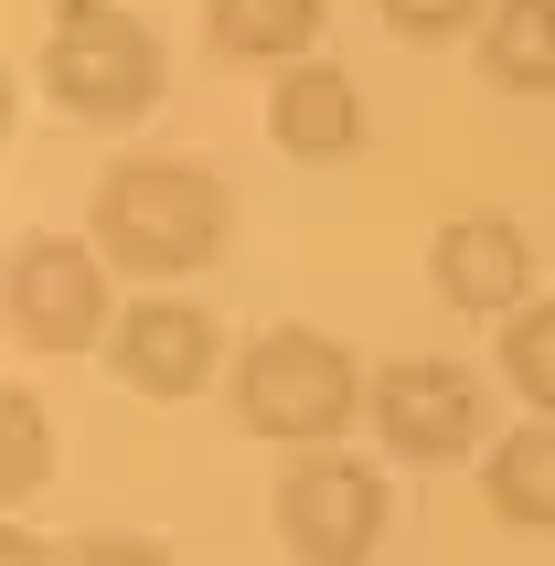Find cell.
I'll list each match as a JSON object with an SVG mask.
<instances>
[{"instance_id":"6da1fadb","label":"cell","mask_w":555,"mask_h":566,"mask_svg":"<svg viewBox=\"0 0 555 566\" xmlns=\"http://www.w3.org/2000/svg\"><path fill=\"white\" fill-rule=\"evenodd\" d=\"M86 214H96V256L107 268H128V279H192L224 247L235 203H224V182L203 160H118Z\"/></svg>"},{"instance_id":"7a4b0ae2","label":"cell","mask_w":555,"mask_h":566,"mask_svg":"<svg viewBox=\"0 0 555 566\" xmlns=\"http://www.w3.org/2000/svg\"><path fill=\"white\" fill-rule=\"evenodd\" d=\"M364 407H374L364 364L332 332H310V321H278V332H256L235 353V417H247L256 439H278V449H332Z\"/></svg>"},{"instance_id":"3957f363","label":"cell","mask_w":555,"mask_h":566,"mask_svg":"<svg viewBox=\"0 0 555 566\" xmlns=\"http://www.w3.org/2000/svg\"><path fill=\"white\" fill-rule=\"evenodd\" d=\"M43 86H54L64 118H139V107L160 96V43H150V22L118 11V0H54Z\"/></svg>"},{"instance_id":"277c9868","label":"cell","mask_w":555,"mask_h":566,"mask_svg":"<svg viewBox=\"0 0 555 566\" xmlns=\"http://www.w3.org/2000/svg\"><path fill=\"white\" fill-rule=\"evenodd\" d=\"M278 545L300 566H364L385 545V471L374 460H332L310 449L278 471Z\"/></svg>"},{"instance_id":"5b68a950","label":"cell","mask_w":555,"mask_h":566,"mask_svg":"<svg viewBox=\"0 0 555 566\" xmlns=\"http://www.w3.org/2000/svg\"><path fill=\"white\" fill-rule=\"evenodd\" d=\"M11 332H22L32 353H86V343L118 332L96 235H32V247L11 256Z\"/></svg>"},{"instance_id":"8992f818","label":"cell","mask_w":555,"mask_h":566,"mask_svg":"<svg viewBox=\"0 0 555 566\" xmlns=\"http://www.w3.org/2000/svg\"><path fill=\"white\" fill-rule=\"evenodd\" d=\"M364 417H374V439L396 449V460H417V471H449V460H470V449H481V375L438 364V353H417V364H385Z\"/></svg>"},{"instance_id":"52a82bcc","label":"cell","mask_w":555,"mask_h":566,"mask_svg":"<svg viewBox=\"0 0 555 566\" xmlns=\"http://www.w3.org/2000/svg\"><path fill=\"white\" fill-rule=\"evenodd\" d=\"M107 364H118L128 396L192 407V396L224 375V332H214V311H192V300H128L118 332H107Z\"/></svg>"},{"instance_id":"ba28073f","label":"cell","mask_w":555,"mask_h":566,"mask_svg":"<svg viewBox=\"0 0 555 566\" xmlns=\"http://www.w3.org/2000/svg\"><path fill=\"white\" fill-rule=\"evenodd\" d=\"M428 279H438L449 311H524L534 247H524V224H513V214H449V224H438V247H428Z\"/></svg>"},{"instance_id":"9c48e42d","label":"cell","mask_w":555,"mask_h":566,"mask_svg":"<svg viewBox=\"0 0 555 566\" xmlns=\"http://www.w3.org/2000/svg\"><path fill=\"white\" fill-rule=\"evenodd\" d=\"M268 139H278L289 160H353V150H364V86H353L342 64H321V54L278 64Z\"/></svg>"},{"instance_id":"30bf717a","label":"cell","mask_w":555,"mask_h":566,"mask_svg":"<svg viewBox=\"0 0 555 566\" xmlns=\"http://www.w3.org/2000/svg\"><path fill=\"white\" fill-rule=\"evenodd\" d=\"M481 75L502 96H555V0H492L481 11Z\"/></svg>"},{"instance_id":"8fae6325","label":"cell","mask_w":555,"mask_h":566,"mask_svg":"<svg viewBox=\"0 0 555 566\" xmlns=\"http://www.w3.org/2000/svg\"><path fill=\"white\" fill-rule=\"evenodd\" d=\"M481 492H492V513L513 535H555V417L513 428V439L481 460Z\"/></svg>"},{"instance_id":"7c38bea8","label":"cell","mask_w":555,"mask_h":566,"mask_svg":"<svg viewBox=\"0 0 555 566\" xmlns=\"http://www.w3.org/2000/svg\"><path fill=\"white\" fill-rule=\"evenodd\" d=\"M321 11H332V0H203V32H214V54H235V64H300Z\"/></svg>"},{"instance_id":"4fadbf2b","label":"cell","mask_w":555,"mask_h":566,"mask_svg":"<svg viewBox=\"0 0 555 566\" xmlns=\"http://www.w3.org/2000/svg\"><path fill=\"white\" fill-rule=\"evenodd\" d=\"M43 481H54V428H43V407L11 385V396H0V503L22 513Z\"/></svg>"},{"instance_id":"5bb4252c","label":"cell","mask_w":555,"mask_h":566,"mask_svg":"<svg viewBox=\"0 0 555 566\" xmlns=\"http://www.w3.org/2000/svg\"><path fill=\"white\" fill-rule=\"evenodd\" d=\"M502 375H513V396H524L534 417H555V300L502 311Z\"/></svg>"},{"instance_id":"9a60e30c","label":"cell","mask_w":555,"mask_h":566,"mask_svg":"<svg viewBox=\"0 0 555 566\" xmlns=\"http://www.w3.org/2000/svg\"><path fill=\"white\" fill-rule=\"evenodd\" d=\"M492 11V0H385V32H406V43H449V32H470Z\"/></svg>"},{"instance_id":"2e32d148","label":"cell","mask_w":555,"mask_h":566,"mask_svg":"<svg viewBox=\"0 0 555 566\" xmlns=\"http://www.w3.org/2000/svg\"><path fill=\"white\" fill-rule=\"evenodd\" d=\"M64 566H171V556H160V545H139V535H86Z\"/></svg>"},{"instance_id":"e0dca14e","label":"cell","mask_w":555,"mask_h":566,"mask_svg":"<svg viewBox=\"0 0 555 566\" xmlns=\"http://www.w3.org/2000/svg\"><path fill=\"white\" fill-rule=\"evenodd\" d=\"M0 566H54V545H43L22 513H11V524H0Z\"/></svg>"}]
</instances>
